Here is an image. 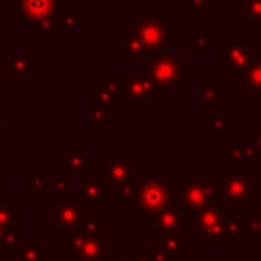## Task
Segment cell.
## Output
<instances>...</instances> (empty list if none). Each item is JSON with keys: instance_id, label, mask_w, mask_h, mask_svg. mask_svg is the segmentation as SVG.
Returning <instances> with one entry per match:
<instances>
[{"instance_id": "obj_1", "label": "cell", "mask_w": 261, "mask_h": 261, "mask_svg": "<svg viewBox=\"0 0 261 261\" xmlns=\"http://www.w3.org/2000/svg\"><path fill=\"white\" fill-rule=\"evenodd\" d=\"M106 222L98 218V212L73 232H59V245L69 251V261H106Z\"/></svg>"}, {"instance_id": "obj_2", "label": "cell", "mask_w": 261, "mask_h": 261, "mask_svg": "<svg viewBox=\"0 0 261 261\" xmlns=\"http://www.w3.org/2000/svg\"><path fill=\"white\" fill-rule=\"evenodd\" d=\"M106 80H110L118 90V100L130 110L153 108L157 100H161L163 90L143 71V73H126V71H108Z\"/></svg>"}, {"instance_id": "obj_3", "label": "cell", "mask_w": 261, "mask_h": 261, "mask_svg": "<svg viewBox=\"0 0 261 261\" xmlns=\"http://www.w3.org/2000/svg\"><path fill=\"white\" fill-rule=\"evenodd\" d=\"M4 4L39 37L57 35L59 14L67 6L63 0H4Z\"/></svg>"}, {"instance_id": "obj_4", "label": "cell", "mask_w": 261, "mask_h": 261, "mask_svg": "<svg viewBox=\"0 0 261 261\" xmlns=\"http://www.w3.org/2000/svg\"><path fill=\"white\" fill-rule=\"evenodd\" d=\"M255 181H257L255 173L237 171L228 167L216 179V202H220L224 208L232 212H245L247 204H251L257 198Z\"/></svg>"}, {"instance_id": "obj_5", "label": "cell", "mask_w": 261, "mask_h": 261, "mask_svg": "<svg viewBox=\"0 0 261 261\" xmlns=\"http://www.w3.org/2000/svg\"><path fill=\"white\" fill-rule=\"evenodd\" d=\"M94 212H96L94 204L86 202L77 192L69 190V192L61 194L59 200L51 202V206H49V214H51L49 226L57 232H73Z\"/></svg>"}, {"instance_id": "obj_6", "label": "cell", "mask_w": 261, "mask_h": 261, "mask_svg": "<svg viewBox=\"0 0 261 261\" xmlns=\"http://www.w3.org/2000/svg\"><path fill=\"white\" fill-rule=\"evenodd\" d=\"M188 232H190V241L206 239L212 249H224L230 241L226 234V208L220 202H214L194 212Z\"/></svg>"}, {"instance_id": "obj_7", "label": "cell", "mask_w": 261, "mask_h": 261, "mask_svg": "<svg viewBox=\"0 0 261 261\" xmlns=\"http://www.w3.org/2000/svg\"><path fill=\"white\" fill-rule=\"evenodd\" d=\"M145 73L161 90H177L192 77V67L188 61L179 59L173 51L151 55L145 59Z\"/></svg>"}, {"instance_id": "obj_8", "label": "cell", "mask_w": 261, "mask_h": 261, "mask_svg": "<svg viewBox=\"0 0 261 261\" xmlns=\"http://www.w3.org/2000/svg\"><path fill=\"white\" fill-rule=\"evenodd\" d=\"M171 22H173V18L169 14H165V16L147 14V16H139L126 29L139 37V41L143 43V47L147 49V53L151 57V55L171 51Z\"/></svg>"}, {"instance_id": "obj_9", "label": "cell", "mask_w": 261, "mask_h": 261, "mask_svg": "<svg viewBox=\"0 0 261 261\" xmlns=\"http://www.w3.org/2000/svg\"><path fill=\"white\" fill-rule=\"evenodd\" d=\"M175 200H177V184L163 181L155 175H147L137 184L135 206L145 218L161 212L169 204H175Z\"/></svg>"}, {"instance_id": "obj_10", "label": "cell", "mask_w": 261, "mask_h": 261, "mask_svg": "<svg viewBox=\"0 0 261 261\" xmlns=\"http://www.w3.org/2000/svg\"><path fill=\"white\" fill-rule=\"evenodd\" d=\"M216 202V186L210 181L206 173L202 175H190L184 173L177 181V200L175 204L188 210L190 214L210 206Z\"/></svg>"}, {"instance_id": "obj_11", "label": "cell", "mask_w": 261, "mask_h": 261, "mask_svg": "<svg viewBox=\"0 0 261 261\" xmlns=\"http://www.w3.org/2000/svg\"><path fill=\"white\" fill-rule=\"evenodd\" d=\"M251 43L247 41L245 35H228L224 43L218 45L216 53V67L218 71L226 73V77L230 82H234L239 77V73L249 65L251 61Z\"/></svg>"}, {"instance_id": "obj_12", "label": "cell", "mask_w": 261, "mask_h": 261, "mask_svg": "<svg viewBox=\"0 0 261 261\" xmlns=\"http://www.w3.org/2000/svg\"><path fill=\"white\" fill-rule=\"evenodd\" d=\"M98 173L104 177L108 192H116L124 184L133 181L135 175L143 173V165L135 161L133 155L124 157H112V155H100L98 157Z\"/></svg>"}, {"instance_id": "obj_13", "label": "cell", "mask_w": 261, "mask_h": 261, "mask_svg": "<svg viewBox=\"0 0 261 261\" xmlns=\"http://www.w3.org/2000/svg\"><path fill=\"white\" fill-rule=\"evenodd\" d=\"M22 241V204L0 200V247L14 249Z\"/></svg>"}, {"instance_id": "obj_14", "label": "cell", "mask_w": 261, "mask_h": 261, "mask_svg": "<svg viewBox=\"0 0 261 261\" xmlns=\"http://www.w3.org/2000/svg\"><path fill=\"white\" fill-rule=\"evenodd\" d=\"M190 222H192V214L188 210H184L177 204H169L161 212L145 218L143 226L153 232L155 230L157 232H184V230H190Z\"/></svg>"}, {"instance_id": "obj_15", "label": "cell", "mask_w": 261, "mask_h": 261, "mask_svg": "<svg viewBox=\"0 0 261 261\" xmlns=\"http://www.w3.org/2000/svg\"><path fill=\"white\" fill-rule=\"evenodd\" d=\"M234 84L249 100H261V43L251 47V61L239 73Z\"/></svg>"}, {"instance_id": "obj_16", "label": "cell", "mask_w": 261, "mask_h": 261, "mask_svg": "<svg viewBox=\"0 0 261 261\" xmlns=\"http://www.w3.org/2000/svg\"><path fill=\"white\" fill-rule=\"evenodd\" d=\"M90 167V149L86 145H65L59 149V173L84 175Z\"/></svg>"}, {"instance_id": "obj_17", "label": "cell", "mask_w": 261, "mask_h": 261, "mask_svg": "<svg viewBox=\"0 0 261 261\" xmlns=\"http://www.w3.org/2000/svg\"><path fill=\"white\" fill-rule=\"evenodd\" d=\"M153 249L177 259H186L192 255V241L181 237V232H153Z\"/></svg>"}, {"instance_id": "obj_18", "label": "cell", "mask_w": 261, "mask_h": 261, "mask_svg": "<svg viewBox=\"0 0 261 261\" xmlns=\"http://www.w3.org/2000/svg\"><path fill=\"white\" fill-rule=\"evenodd\" d=\"M77 194L90 202V204H104L108 200V188H106V181L104 177L98 173V171H88L84 175H80L77 179Z\"/></svg>"}, {"instance_id": "obj_19", "label": "cell", "mask_w": 261, "mask_h": 261, "mask_svg": "<svg viewBox=\"0 0 261 261\" xmlns=\"http://www.w3.org/2000/svg\"><path fill=\"white\" fill-rule=\"evenodd\" d=\"M33 77V55L29 53H6L4 55V80L27 82Z\"/></svg>"}, {"instance_id": "obj_20", "label": "cell", "mask_w": 261, "mask_h": 261, "mask_svg": "<svg viewBox=\"0 0 261 261\" xmlns=\"http://www.w3.org/2000/svg\"><path fill=\"white\" fill-rule=\"evenodd\" d=\"M257 151L255 147L245 139V137H239L226 151V157H228V167L230 169H237V171H247L249 167H253L255 159H257Z\"/></svg>"}, {"instance_id": "obj_21", "label": "cell", "mask_w": 261, "mask_h": 261, "mask_svg": "<svg viewBox=\"0 0 261 261\" xmlns=\"http://www.w3.org/2000/svg\"><path fill=\"white\" fill-rule=\"evenodd\" d=\"M114 49H116V53L122 55L128 63H137V61H143V63H145V59L149 57V53H147V49L143 47V43L139 41V37L133 35L128 29H124V33L116 35V39H114Z\"/></svg>"}, {"instance_id": "obj_22", "label": "cell", "mask_w": 261, "mask_h": 261, "mask_svg": "<svg viewBox=\"0 0 261 261\" xmlns=\"http://www.w3.org/2000/svg\"><path fill=\"white\" fill-rule=\"evenodd\" d=\"M14 261H51V249L41 239H22L14 249Z\"/></svg>"}, {"instance_id": "obj_23", "label": "cell", "mask_w": 261, "mask_h": 261, "mask_svg": "<svg viewBox=\"0 0 261 261\" xmlns=\"http://www.w3.org/2000/svg\"><path fill=\"white\" fill-rule=\"evenodd\" d=\"M228 92L220 90L216 80H202L198 84V104L202 110H212L218 108L220 100H226Z\"/></svg>"}, {"instance_id": "obj_24", "label": "cell", "mask_w": 261, "mask_h": 261, "mask_svg": "<svg viewBox=\"0 0 261 261\" xmlns=\"http://www.w3.org/2000/svg\"><path fill=\"white\" fill-rule=\"evenodd\" d=\"M116 102H118V90L106 77L98 82L96 90H92L88 96V104H94V106H116Z\"/></svg>"}, {"instance_id": "obj_25", "label": "cell", "mask_w": 261, "mask_h": 261, "mask_svg": "<svg viewBox=\"0 0 261 261\" xmlns=\"http://www.w3.org/2000/svg\"><path fill=\"white\" fill-rule=\"evenodd\" d=\"M208 135L210 137H226L228 135V110L212 108L208 110Z\"/></svg>"}, {"instance_id": "obj_26", "label": "cell", "mask_w": 261, "mask_h": 261, "mask_svg": "<svg viewBox=\"0 0 261 261\" xmlns=\"http://www.w3.org/2000/svg\"><path fill=\"white\" fill-rule=\"evenodd\" d=\"M22 190L27 194H47L51 192V173H24Z\"/></svg>"}, {"instance_id": "obj_27", "label": "cell", "mask_w": 261, "mask_h": 261, "mask_svg": "<svg viewBox=\"0 0 261 261\" xmlns=\"http://www.w3.org/2000/svg\"><path fill=\"white\" fill-rule=\"evenodd\" d=\"M116 116V106H94L88 104V124L90 126H102L110 122Z\"/></svg>"}, {"instance_id": "obj_28", "label": "cell", "mask_w": 261, "mask_h": 261, "mask_svg": "<svg viewBox=\"0 0 261 261\" xmlns=\"http://www.w3.org/2000/svg\"><path fill=\"white\" fill-rule=\"evenodd\" d=\"M243 226H245L247 239L261 237V210H245Z\"/></svg>"}, {"instance_id": "obj_29", "label": "cell", "mask_w": 261, "mask_h": 261, "mask_svg": "<svg viewBox=\"0 0 261 261\" xmlns=\"http://www.w3.org/2000/svg\"><path fill=\"white\" fill-rule=\"evenodd\" d=\"M245 24L259 27L261 24V0H245Z\"/></svg>"}, {"instance_id": "obj_30", "label": "cell", "mask_w": 261, "mask_h": 261, "mask_svg": "<svg viewBox=\"0 0 261 261\" xmlns=\"http://www.w3.org/2000/svg\"><path fill=\"white\" fill-rule=\"evenodd\" d=\"M245 139L255 147V151L261 155V118H257L251 126H247L245 130Z\"/></svg>"}, {"instance_id": "obj_31", "label": "cell", "mask_w": 261, "mask_h": 261, "mask_svg": "<svg viewBox=\"0 0 261 261\" xmlns=\"http://www.w3.org/2000/svg\"><path fill=\"white\" fill-rule=\"evenodd\" d=\"M71 188V179L65 173H51V192H59L65 194Z\"/></svg>"}, {"instance_id": "obj_32", "label": "cell", "mask_w": 261, "mask_h": 261, "mask_svg": "<svg viewBox=\"0 0 261 261\" xmlns=\"http://www.w3.org/2000/svg\"><path fill=\"white\" fill-rule=\"evenodd\" d=\"M135 196H137V181L135 179L128 181V184H124L122 188H118L114 192L116 202H130V200H135Z\"/></svg>"}, {"instance_id": "obj_33", "label": "cell", "mask_w": 261, "mask_h": 261, "mask_svg": "<svg viewBox=\"0 0 261 261\" xmlns=\"http://www.w3.org/2000/svg\"><path fill=\"white\" fill-rule=\"evenodd\" d=\"M208 47H210V43H208L206 35H202V33H194L192 35V41H190V53L192 55H198V53L206 51Z\"/></svg>"}, {"instance_id": "obj_34", "label": "cell", "mask_w": 261, "mask_h": 261, "mask_svg": "<svg viewBox=\"0 0 261 261\" xmlns=\"http://www.w3.org/2000/svg\"><path fill=\"white\" fill-rule=\"evenodd\" d=\"M210 0H190V14L192 16H208Z\"/></svg>"}, {"instance_id": "obj_35", "label": "cell", "mask_w": 261, "mask_h": 261, "mask_svg": "<svg viewBox=\"0 0 261 261\" xmlns=\"http://www.w3.org/2000/svg\"><path fill=\"white\" fill-rule=\"evenodd\" d=\"M130 259H133V261H153V257H151V249H145V247H137Z\"/></svg>"}, {"instance_id": "obj_36", "label": "cell", "mask_w": 261, "mask_h": 261, "mask_svg": "<svg viewBox=\"0 0 261 261\" xmlns=\"http://www.w3.org/2000/svg\"><path fill=\"white\" fill-rule=\"evenodd\" d=\"M12 126V118L6 114V110L4 108H0V137L6 133V128H10Z\"/></svg>"}, {"instance_id": "obj_37", "label": "cell", "mask_w": 261, "mask_h": 261, "mask_svg": "<svg viewBox=\"0 0 261 261\" xmlns=\"http://www.w3.org/2000/svg\"><path fill=\"white\" fill-rule=\"evenodd\" d=\"M151 257H153V261H181V259H177V257H171V255L159 253V251H155L153 247H151Z\"/></svg>"}, {"instance_id": "obj_38", "label": "cell", "mask_w": 261, "mask_h": 261, "mask_svg": "<svg viewBox=\"0 0 261 261\" xmlns=\"http://www.w3.org/2000/svg\"><path fill=\"white\" fill-rule=\"evenodd\" d=\"M253 167H255V175H261V155H257V159H255Z\"/></svg>"}, {"instance_id": "obj_39", "label": "cell", "mask_w": 261, "mask_h": 261, "mask_svg": "<svg viewBox=\"0 0 261 261\" xmlns=\"http://www.w3.org/2000/svg\"><path fill=\"white\" fill-rule=\"evenodd\" d=\"M4 181H6V177H4V173H0V200H4Z\"/></svg>"}, {"instance_id": "obj_40", "label": "cell", "mask_w": 261, "mask_h": 261, "mask_svg": "<svg viewBox=\"0 0 261 261\" xmlns=\"http://www.w3.org/2000/svg\"><path fill=\"white\" fill-rule=\"evenodd\" d=\"M63 2H65V4H67V6H71V8H77V6H80V2H82V0H63Z\"/></svg>"}, {"instance_id": "obj_41", "label": "cell", "mask_w": 261, "mask_h": 261, "mask_svg": "<svg viewBox=\"0 0 261 261\" xmlns=\"http://www.w3.org/2000/svg\"><path fill=\"white\" fill-rule=\"evenodd\" d=\"M255 190H257V194H261V179L255 181Z\"/></svg>"}, {"instance_id": "obj_42", "label": "cell", "mask_w": 261, "mask_h": 261, "mask_svg": "<svg viewBox=\"0 0 261 261\" xmlns=\"http://www.w3.org/2000/svg\"><path fill=\"white\" fill-rule=\"evenodd\" d=\"M116 261H133L130 257H116Z\"/></svg>"}]
</instances>
